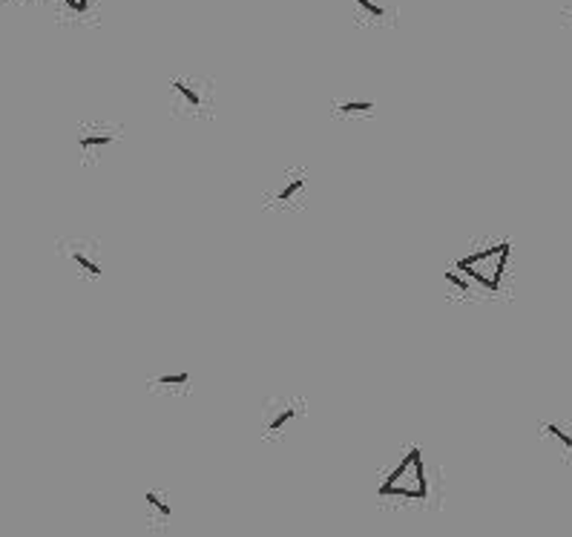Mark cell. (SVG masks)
<instances>
[{
  "instance_id": "obj_1",
  "label": "cell",
  "mask_w": 572,
  "mask_h": 537,
  "mask_svg": "<svg viewBox=\"0 0 572 537\" xmlns=\"http://www.w3.org/2000/svg\"><path fill=\"white\" fill-rule=\"evenodd\" d=\"M509 253H512V245L506 242H489L486 247L475 250V253H466L461 256L455 268L466 276L475 290H483L489 296L501 293V282H503V273H506V262H509Z\"/></svg>"
},
{
  "instance_id": "obj_2",
  "label": "cell",
  "mask_w": 572,
  "mask_h": 537,
  "mask_svg": "<svg viewBox=\"0 0 572 537\" xmlns=\"http://www.w3.org/2000/svg\"><path fill=\"white\" fill-rule=\"evenodd\" d=\"M380 497H403V500H426L429 497V477H426V460L420 448H408L400 463L394 466L386 480L377 486Z\"/></svg>"
},
{
  "instance_id": "obj_3",
  "label": "cell",
  "mask_w": 572,
  "mask_h": 537,
  "mask_svg": "<svg viewBox=\"0 0 572 537\" xmlns=\"http://www.w3.org/2000/svg\"><path fill=\"white\" fill-rule=\"evenodd\" d=\"M300 416V403L291 396H270L262 408V431L268 437H280L288 431V426Z\"/></svg>"
},
{
  "instance_id": "obj_4",
  "label": "cell",
  "mask_w": 572,
  "mask_h": 537,
  "mask_svg": "<svg viewBox=\"0 0 572 537\" xmlns=\"http://www.w3.org/2000/svg\"><path fill=\"white\" fill-rule=\"evenodd\" d=\"M305 190H308V173L305 170H285L280 175V184L273 187L268 205L270 207H280V210H288V207L302 202Z\"/></svg>"
},
{
  "instance_id": "obj_5",
  "label": "cell",
  "mask_w": 572,
  "mask_h": 537,
  "mask_svg": "<svg viewBox=\"0 0 572 537\" xmlns=\"http://www.w3.org/2000/svg\"><path fill=\"white\" fill-rule=\"evenodd\" d=\"M67 258L81 270L90 279H98V276L104 273V265H101V247L90 238H69L67 242Z\"/></svg>"
},
{
  "instance_id": "obj_6",
  "label": "cell",
  "mask_w": 572,
  "mask_h": 537,
  "mask_svg": "<svg viewBox=\"0 0 572 537\" xmlns=\"http://www.w3.org/2000/svg\"><path fill=\"white\" fill-rule=\"evenodd\" d=\"M118 132L110 124H87L78 132V153L84 158H98L104 155V150H110L115 144Z\"/></svg>"
},
{
  "instance_id": "obj_7",
  "label": "cell",
  "mask_w": 572,
  "mask_h": 537,
  "mask_svg": "<svg viewBox=\"0 0 572 537\" xmlns=\"http://www.w3.org/2000/svg\"><path fill=\"white\" fill-rule=\"evenodd\" d=\"M170 95H173V110L182 115H199L205 110V95L187 78H175L170 84Z\"/></svg>"
},
{
  "instance_id": "obj_8",
  "label": "cell",
  "mask_w": 572,
  "mask_h": 537,
  "mask_svg": "<svg viewBox=\"0 0 572 537\" xmlns=\"http://www.w3.org/2000/svg\"><path fill=\"white\" fill-rule=\"evenodd\" d=\"M150 388L155 391H175V388H187L190 385V371H167L159 376H150Z\"/></svg>"
},
{
  "instance_id": "obj_9",
  "label": "cell",
  "mask_w": 572,
  "mask_h": 537,
  "mask_svg": "<svg viewBox=\"0 0 572 537\" xmlns=\"http://www.w3.org/2000/svg\"><path fill=\"white\" fill-rule=\"evenodd\" d=\"M374 101H368V98H348V101H337L334 104V115H343V118H357V115H368L374 112Z\"/></svg>"
},
{
  "instance_id": "obj_10",
  "label": "cell",
  "mask_w": 572,
  "mask_h": 537,
  "mask_svg": "<svg viewBox=\"0 0 572 537\" xmlns=\"http://www.w3.org/2000/svg\"><path fill=\"white\" fill-rule=\"evenodd\" d=\"M144 500H147V509L155 514V521H159V523H167L170 517H173V506L164 500V494H159V491H147V494H144Z\"/></svg>"
},
{
  "instance_id": "obj_11",
  "label": "cell",
  "mask_w": 572,
  "mask_h": 537,
  "mask_svg": "<svg viewBox=\"0 0 572 537\" xmlns=\"http://www.w3.org/2000/svg\"><path fill=\"white\" fill-rule=\"evenodd\" d=\"M443 279H446V285L455 290V293H463V296H469V293H475V288H471V282L466 279V276L455 268V265H449L446 270H443Z\"/></svg>"
},
{
  "instance_id": "obj_12",
  "label": "cell",
  "mask_w": 572,
  "mask_h": 537,
  "mask_svg": "<svg viewBox=\"0 0 572 537\" xmlns=\"http://www.w3.org/2000/svg\"><path fill=\"white\" fill-rule=\"evenodd\" d=\"M541 431L549 437V440H556L564 451H572V434L561 423H541Z\"/></svg>"
},
{
  "instance_id": "obj_13",
  "label": "cell",
  "mask_w": 572,
  "mask_h": 537,
  "mask_svg": "<svg viewBox=\"0 0 572 537\" xmlns=\"http://www.w3.org/2000/svg\"><path fill=\"white\" fill-rule=\"evenodd\" d=\"M354 4H357V12L363 17H374V21L386 17V6L380 4V0H354Z\"/></svg>"
},
{
  "instance_id": "obj_14",
  "label": "cell",
  "mask_w": 572,
  "mask_h": 537,
  "mask_svg": "<svg viewBox=\"0 0 572 537\" xmlns=\"http://www.w3.org/2000/svg\"><path fill=\"white\" fill-rule=\"evenodd\" d=\"M61 4H64L69 12H75V15H84V12L90 9V0H61Z\"/></svg>"
},
{
  "instance_id": "obj_15",
  "label": "cell",
  "mask_w": 572,
  "mask_h": 537,
  "mask_svg": "<svg viewBox=\"0 0 572 537\" xmlns=\"http://www.w3.org/2000/svg\"><path fill=\"white\" fill-rule=\"evenodd\" d=\"M6 4H15V0H6Z\"/></svg>"
}]
</instances>
